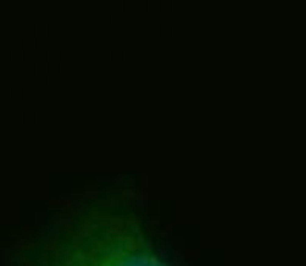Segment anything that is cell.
<instances>
[{
  "label": "cell",
  "mask_w": 306,
  "mask_h": 266,
  "mask_svg": "<svg viewBox=\"0 0 306 266\" xmlns=\"http://www.w3.org/2000/svg\"><path fill=\"white\" fill-rule=\"evenodd\" d=\"M13 266H171L140 218L110 200L56 212L15 252Z\"/></svg>",
  "instance_id": "cell-1"
}]
</instances>
